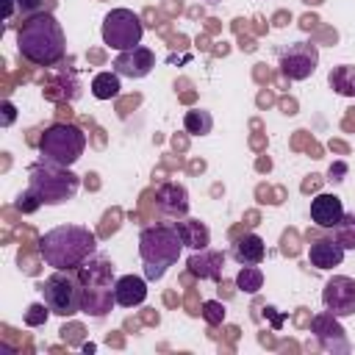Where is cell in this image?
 I'll list each match as a JSON object with an SVG mask.
<instances>
[{
  "instance_id": "ffe728a7",
  "label": "cell",
  "mask_w": 355,
  "mask_h": 355,
  "mask_svg": "<svg viewBox=\"0 0 355 355\" xmlns=\"http://www.w3.org/2000/svg\"><path fill=\"white\" fill-rule=\"evenodd\" d=\"M116 305L114 300V288H103V286H83V313L89 316H105L111 308Z\"/></svg>"
},
{
  "instance_id": "3957f363",
  "label": "cell",
  "mask_w": 355,
  "mask_h": 355,
  "mask_svg": "<svg viewBox=\"0 0 355 355\" xmlns=\"http://www.w3.org/2000/svg\"><path fill=\"white\" fill-rule=\"evenodd\" d=\"M80 189V178L61 164H53L47 158H39L28 166V191L42 205H64L69 202Z\"/></svg>"
},
{
  "instance_id": "5b68a950",
  "label": "cell",
  "mask_w": 355,
  "mask_h": 355,
  "mask_svg": "<svg viewBox=\"0 0 355 355\" xmlns=\"http://www.w3.org/2000/svg\"><path fill=\"white\" fill-rule=\"evenodd\" d=\"M83 150H86V133L72 122H53L39 136V155L61 166L78 164Z\"/></svg>"
},
{
  "instance_id": "cb8c5ba5",
  "label": "cell",
  "mask_w": 355,
  "mask_h": 355,
  "mask_svg": "<svg viewBox=\"0 0 355 355\" xmlns=\"http://www.w3.org/2000/svg\"><path fill=\"white\" fill-rule=\"evenodd\" d=\"M236 288L244 291V294H258L263 288V272L258 263L252 266H241L239 275H236Z\"/></svg>"
},
{
  "instance_id": "e0dca14e",
  "label": "cell",
  "mask_w": 355,
  "mask_h": 355,
  "mask_svg": "<svg viewBox=\"0 0 355 355\" xmlns=\"http://www.w3.org/2000/svg\"><path fill=\"white\" fill-rule=\"evenodd\" d=\"M114 300L122 308H136L147 300V277L139 275H122L114 283Z\"/></svg>"
},
{
  "instance_id": "8992f818",
  "label": "cell",
  "mask_w": 355,
  "mask_h": 355,
  "mask_svg": "<svg viewBox=\"0 0 355 355\" xmlns=\"http://www.w3.org/2000/svg\"><path fill=\"white\" fill-rule=\"evenodd\" d=\"M39 291L55 316H72L83 308V286H80L78 275H72V272L55 269L50 277H44L39 283Z\"/></svg>"
},
{
  "instance_id": "4dcf8cb0",
  "label": "cell",
  "mask_w": 355,
  "mask_h": 355,
  "mask_svg": "<svg viewBox=\"0 0 355 355\" xmlns=\"http://www.w3.org/2000/svg\"><path fill=\"white\" fill-rule=\"evenodd\" d=\"M344 172H347V164H336V166H330V180H341Z\"/></svg>"
},
{
  "instance_id": "d4e9b609",
  "label": "cell",
  "mask_w": 355,
  "mask_h": 355,
  "mask_svg": "<svg viewBox=\"0 0 355 355\" xmlns=\"http://www.w3.org/2000/svg\"><path fill=\"white\" fill-rule=\"evenodd\" d=\"M333 239L344 247V250H355V211H344L341 222L333 227Z\"/></svg>"
},
{
  "instance_id": "83f0119b",
  "label": "cell",
  "mask_w": 355,
  "mask_h": 355,
  "mask_svg": "<svg viewBox=\"0 0 355 355\" xmlns=\"http://www.w3.org/2000/svg\"><path fill=\"white\" fill-rule=\"evenodd\" d=\"M42 3H44V0H14V6H17V11H19L22 19L39 14V11H42Z\"/></svg>"
},
{
  "instance_id": "484cf974",
  "label": "cell",
  "mask_w": 355,
  "mask_h": 355,
  "mask_svg": "<svg viewBox=\"0 0 355 355\" xmlns=\"http://www.w3.org/2000/svg\"><path fill=\"white\" fill-rule=\"evenodd\" d=\"M200 313H202V319H205L211 327H216V324L225 322V305H222L219 300H205Z\"/></svg>"
},
{
  "instance_id": "d6986e66",
  "label": "cell",
  "mask_w": 355,
  "mask_h": 355,
  "mask_svg": "<svg viewBox=\"0 0 355 355\" xmlns=\"http://www.w3.org/2000/svg\"><path fill=\"white\" fill-rule=\"evenodd\" d=\"M175 230H178L183 247H189V250H202V247L211 244V230L200 219H186L183 216L180 222H175Z\"/></svg>"
},
{
  "instance_id": "7c38bea8",
  "label": "cell",
  "mask_w": 355,
  "mask_h": 355,
  "mask_svg": "<svg viewBox=\"0 0 355 355\" xmlns=\"http://www.w3.org/2000/svg\"><path fill=\"white\" fill-rule=\"evenodd\" d=\"M186 266L200 280H219L222 277V269H225V252L222 250H211V247L191 250Z\"/></svg>"
},
{
  "instance_id": "f1b7e54d",
  "label": "cell",
  "mask_w": 355,
  "mask_h": 355,
  "mask_svg": "<svg viewBox=\"0 0 355 355\" xmlns=\"http://www.w3.org/2000/svg\"><path fill=\"white\" fill-rule=\"evenodd\" d=\"M39 205H42V202H39V200H36V197H33L28 189H25V194H19V197H17V208H19V211H25V214L36 211Z\"/></svg>"
},
{
  "instance_id": "7a4b0ae2",
  "label": "cell",
  "mask_w": 355,
  "mask_h": 355,
  "mask_svg": "<svg viewBox=\"0 0 355 355\" xmlns=\"http://www.w3.org/2000/svg\"><path fill=\"white\" fill-rule=\"evenodd\" d=\"M39 255L53 269L75 272L83 261L97 255V236L83 225H58L39 239Z\"/></svg>"
},
{
  "instance_id": "1f68e13d",
  "label": "cell",
  "mask_w": 355,
  "mask_h": 355,
  "mask_svg": "<svg viewBox=\"0 0 355 355\" xmlns=\"http://www.w3.org/2000/svg\"><path fill=\"white\" fill-rule=\"evenodd\" d=\"M208 3H216V0H208Z\"/></svg>"
},
{
  "instance_id": "2e32d148",
  "label": "cell",
  "mask_w": 355,
  "mask_h": 355,
  "mask_svg": "<svg viewBox=\"0 0 355 355\" xmlns=\"http://www.w3.org/2000/svg\"><path fill=\"white\" fill-rule=\"evenodd\" d=\"M344 247L330 236V239H313L311 244H308V261H311V266H316V269H333V266H338L341 261H344Z\"/></svg>"
},
{
  "instance_id": "5bb4252c",
  "label": "cell",
  "mask_w": 355,
  "mask_h": 355,
  "mask_svg": "<svg viewBox=\"0 0 355 355\" xmlns=\"http://www.w3.org/2000/svg\"><path fill=\"white\" fill-rule=\"evenodd\" d=\"M155 205L161 208V214L183 219L189 214V191L180 183H161L155 189Z\"/></svg>"
},
{
  "instance_id": "7402d4cb",
  "label": "cell",
  "mask_w": 355,
  "mask_h": 355,
  "mask_svg": "<svg viewBox=\"0 0 355 355\" xmlns=\"http://www.w3.org/2000/svg\"><path fill=\"white\" fill-rule=\"evenodd\" d=\"M122 83H119V75L116 72H97L92 78V94L97 100H114L119 94Z\"/></svg>"
},
{
  "instance_id": "6da1fadb",
  "label": "cell",
  "mask_w": 355,
  "mask_h": 355,
  "mask_svg": "<svg viewBox=\"0 0 355 355\" xmlns=\"http://www.w3.org/2000/svg\"><path fill=\"white\" fill-rule=\"evenodd\" d=\"M17 50L25 61H31L36 67H53L64 58L67 39H64L61 22L53 17V11H39L19 22Z\"/></svg>"
},
{
  "instance_id": "9c48e42d",
  "label": "cell",
  "mask_w": 355,
  "mask_h": 355,
  "mask_svg": "<svg viewBox=\"0 0 355 355\" xmlns=\"http://www.w3.org/2000/svg\"><path fill=\"white\" fill-rule=\"evenodd\" d=\"M322 305L333 316H352L355 313V277L333 275L322 288Z\"/></svg>"
},
{
  "instance_id": "52a82bcc",
  "label": "cell",
  "mask_w": 355,
  "mask_h": 355,
  "mask_svg": "<svg viewBox=\"0 0 355 355\" xmlns=\"http://www.w3.org/2000/svg\"><path fill=\"white\" fill-rule=\"evenodd\" d=\"M103 44H108L111 50L122 53V50H133L141 44V36H144V25L139 19L136 11L130 8H111L103 19Z\"/></svg>"
},
{
  "instance_id": "603a6c76",
  "label": "cell",
  "mask_w": 355,
  "mask_h": 355,
  "mask_svg": "<svg viewBox=\"0 0 355 355\" xmlns=\"http://www.w3.org/2000/svg\"><path fill=\"white\" fill-rule=\"evenodd\" d=\"M183 128H186V133H191V136H208V133L214 130V116H211V111H205V108H191V111H186V116H183Z\"/></svg>"
},
{
  "instance_id": "4316f807",
  "label": "cell",
  "mask_w": 355,
  "mask_h": 355,
  "mask_svg": "<svg viewBox=\"0 0 355 355\" xmlns=\"http://www.w3.org/2000/svg\"><path fill=\"white\" fill-rule=\"evenodd\" d=\"M50 313H53V311L47 308V302H33V305H28V311H25V324H28V327H42Z\"/></svg>"
},
{
  "instance_id": "ba28073f",
  "label": "cell",
  "mask_w": 355,
  "mask_h": 355,
  "mask_svg": "<svg viewBox=\"0 0 355 355\" xmlns=\"http://www.w3.org/2000/svg\"><path fill=\"white\" fill-rule=\"evenodd\" d=\"M319 67V47L313 42H294L280 53V72L288 80H305Z\"/></svg>"
},
{
  "instance_id": "8fae6325",
  "label": "cell",
  "mask_w": 355,
  "mask_h": 355,
  "mask_svg": "<svg viewBox=\"0 0 355 355\" xmlns=\"http://www.w3.org/2000/svg\"><path fill=\"white\" fill-rule=\"evenodd\" d=\"M111 67H114L116 75L139 80V78H147V75L153 72V67H155V53H153L150 47L139 44V47H133V50L116 53V58H114Z\"/></svg>"
},
{
  "instance_id": "9a60e30c",
  "label": "cell",
  "mask_w": 355,
  "mask_h": 355,
  "mask_svg": "<svg viewBox=\"0 0 355 355\" xmlns=\"http://www.w3.org/2000/svg\"><path fill=\"white\" fill-rule=\"evenodd\" d=\"M344 216V205L336 194H316L311 200V222L316 227H324V230H333Z\"/></svg>"
},
{
  "instance_id": "44dd1931",
  "label": "cell",
  "mask_w": 355,
  "mask_h": 355,
  "mask_svg": "<svg viewBox=\"0 0 355 355\" xmlns=\"http://www.w3.org/2000/svg\"><path fill=\"white\" fill-rule=\"evenodd\" d=\"M327 83L336 94L341 97H355V67L352 64H338L330 69L327 75Z\"/></svg>"
},
{
  "instance_id": "f546056e",
  "label": "cell",
  "mask_w": 355,
  "mask_h": 355,
  "mask_svg": "<svg viewBox=\"0 0 355 355\" xmlns=\"http://www.w3.org/2000/svg\"><path fill=\"white\" fill-rule=\"evenodd\" d=\"M14 119H17V108H14V103H11V100H6V103H3V119H0V125H3V128H8Z\"/></svg>"
},
{
  "instance_id": "4fadbf2b",
  "label": "cell",
  "mask_w": 355,
  "mask_h": 355,
  "mask_svg": "<svg viewBox=\"0 0 355 355\" xmlns=\"http://www.w3.org/2000/svg\"><path fill=\"white\" fill-rule=\"evenodd\" d=\"M80 286H103V288H114L116 277H114V263L103 255H92L89 261H83L75 269Z\"/></svg>"
},
{
  "instance_id": "ac0fdd59",
  "label": "cell",
  "mask_w": 355,
  "mask_h": 355,
  "mask_svg": "<svg viewBox=\"0 0 355 355\" xmlns=\"http://www.w3.org/2000/svg\"><path fill=\"white\" fill-rule=\"evenodd\" d=\"M266 255V244L258 233H244L236 239L233 244V258L241 263V266H252V263H261Z\"/></svg>"
},
{
  "instance_id": "30bf717a",
  "label": "cell",
  "mask_w": 355,
  "mask_h": 355,
  "mask_svg": "<svg viewBox=\"0 0 355 355\" xmlns=\"http://www.w3.org/2000/svg\"><path fill=\"white\" fill-rule=\"evenodd\" d=\"M311 333L316 336L319 347L327 352H349V341L344 327L338 324V316H333L330 311H322L311 319Z\"/></svg>"
},
{
  "instance_id": "277c9868",
  "label": "cell",
  "mask_w": 355,
  "mask_h": 355,
  "mask_svg": "<svg viewBox=\"0 0 355 355\" xmlns=\"http://www.w3.org/2000/svg\"><path fill=\"white\" fill-rule=\"evenodd\" d=\"M183 250V241L175 230V225H153L139 233V255L144 261V277L158 280L169 266L178 263Z\"/></svg>"
}]
</instances>
